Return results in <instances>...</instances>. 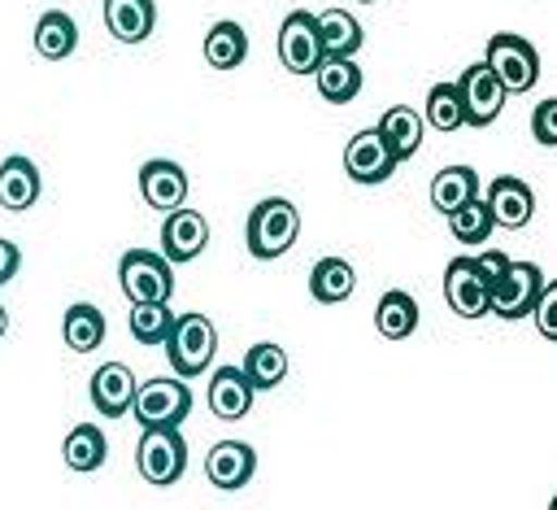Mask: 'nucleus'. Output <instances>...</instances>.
Returning <instances> with one entry per match:
<instances>
[{"mask_svg":"<svg viewBox=\"0 0 557 510\" xmlns=\"http://www.w3.org/2000/svg\"><path fill=\"white\" fill-rule=\"evenodd\" d=\"M300 235V209L283 196H265L248 209V222H244V244L252 257L270 262V257H283Z\"/></svg>","mask_w":557,"mask_h":510,"instance_id":"f257e3e1","label":"nucleus"},{"mask_svg":"<svg viewBox=\"0 0 557 510\" xmlns=\"http://www.w3.org/2000/svg\"><path fill=\"white\" fill-rule=\"evenodd\" d=\"M165 357H170V371L174 375H205L209 371V362H213V353H218V327L205 318V314H178L174 323H170V331H165Z\"/></svg>","mask_w":557,"mask_h":510,"instance_id":"f03ea898","label":"nucleus"},{"mask_svg":"<svg viewBox=\"0 0 557 510\" xmlns=\"http://www.w3.org/2000/svg\"><path fill=\"white\" fill-rule=\"evenodd\" d=\"M131 414L139 427H178L191 414V388L183 375H152L135 388Z\"/></svg>","mask_w":557,"mask_h":510,"instance_id":"7ed1b4c3","label":"nucleus"},{"mask_svg":"<svg viewBox=\"0 0 557 510\" xmlns=\"http://www.w3.org/2000/svg\"><path fill=\"white\" fill-rule=\"evenodd\" d=\"M117 283L131 305L139 301H170L174 296V262L152 248H126L117 262Z\"/></svg>","mask_w":557,"mask_h":510,"instance_id":"20e7f679","label":"nucleus"},{"mask_svg":"<svg viewBox=\"0 0 557 510\" xmlns=\"http://www.w3.org/2000/svg\"><path fill=\"white\" fill-rule=\"evenodd\" d=\"M135 466L148 484L165 488L178 484L187 471V440L178 427H144L139 445H135Z\"/></svg>","mask_w":557,"mask_h":510,"instance_id":"39448f33","label":"nucleus"},{"mask_svg":"<svg viewBox=\"0 0 557 510\" xmlns=\"http://www.w3.org/2000/svg\"><path fill=\"white\" fill-rule=\"evenodd\" d=\"M487 65L496 70V78L505 83L509 96H522L540 83V52L531 39H522L513 31H496L487 39Z\"/></svg>","mask_w":557,"mask_h":510,"instance_id":"423d86ee","label":"nucleus"},{"mask_svg":"<svg viewBox=\"0 0 557 510\" xmlns=\"http://www.w3.org/2000/svg\"><path fill=\"white\" fill-rule=\"evenodd\" d=\"M457 92H461V105H466V126H492L509 100L505 83L496 78V70L487 61H474L461 70L457 78Z\"/></svg>","mask_w":557,"mask_h":510,"instance_id":"0eeeda50","label":"nucleus"},{"mask_svg":"<svg viewBox=\"0 0 557 510\" xmlns=\"http://www.w3.org/2000/svg\"><path fill=\"white\" fill-rule=\"evenodd\" d=\"M278 61L292 74H313L322 61V39H318V17L309 9H292L278 26Z\"/></svg>","mask_w":557,"mask_h":510,"instance_id":"6e6552de","label":"nucleus"},{"mask_svg":"<svg viewBox=\"0 0 557 510\" xmlns=\"http://www.w3.org/2000/svg\"><path fill=\"white\" fill-rule=\"evenodd\" d=\"M544 288V270L535 262H513L509 257V270L500 275V283L492 288V314L505 318V323H518L522 314L535 309V296Z\"/></svg>","mask_w":557,"mask_h":510,"instance_id":"1a4fd4ad","label":"nucleus"},{"mask_svg":"<svg viewBox=\"0 0 557 510\" xmlns=\"http://www.w3.org/2000/svg\"><path fill=\"white\" fill-rule=\"evenodd\" d=\"M444 301L457 318H483L492 314V292L474 266V257H453L444 266Z\"/></svg>","mask_w":557,"mask_h":510,"instance_id":"9d476101","label":"nucleus"},{"mask_svg":"<svg viewBox=\"0 0 557 510\" xmlns=\"http://www.w3.org/2000/svg\"><path fill=\"white\" fill-rule=\"evenodd\" d=\"M400 161L392 157V148L383 144V135H379V126H370V131H357L352 139H348V148H344V174L352 179V183H383V179H392V170H396Z\"/></svg>","mask_w":557,"mask_h":510,"instance_id":"9b49d317","label":"nucleus"},{"mask_svg":"<svg viewBox=\"0 0 557 510\" xmlns=\"http://www.w3.org/2000/svg\"><path fill=\"white\" fill-rule=\"evenodd\" d=\"M205 244H209V218H205L200 209L178 205V209L165 214V222H161V253H165L174 266L200 257Z\"/></svg>","mask_w":557,"mask_h":510,"instance_id":"f8f14e48","label":"nucleus"},{"mask_svg":"<svg viewBox=\"0 0 557 510\" xmlns=\"http://www.w3.org/2000/svg\"><path fill=\"white\" fill-rule=\"evenodd\" d=\"M483 201H487L492 222L505 227V231L527 227L531 214H535V192H531V183H522L518 174H496V179L487 183V196H483Z\"/></svg>","mask_w":557,"mask_h":510,"instance_id":"ddd939ff","label":"nucleus"},{"mask_svg":"<svg viewBox=\"0 0 557 510\" xmlns=\"http://www.w3.org/2000/svg\"><path fill=\"white\" fill-rule=\"evenodd\" d=\"M252 471H257V449L248 440H218L205 458V479L222 493L244 488L252 479Z\"/></svg>","mask_w":557,"mask_h":510,"instance_id":"4468645a","label":"nucleus"},{"mask_svg":"<svg viewBox=\"0 0 557 510\" xmlns=\"http://www.w3.org/2000/svg\"><path fill=\"white\" fill-rule=\"evenodd\" d=\"M139 196H144L152 209H161V214L178 209V205L187 201V170H183L178 161H170V157L144 161V166H139Z\"/></svg>","mask_w":557,"mask_h":510,"instance_id":"2eb2a0df","label":"nucleus"},{"mask_svg":"<svg viewBox=\"0 0 557 510\" xmlns=\"http://www.w3.org/2000/svg\"><path fill=\"white\" fill-rule=\"evenodd\" d=\"M135 388H139V384H135V375H131L126 362H104V366H96V371H91V384H87L91 405H96L104 418H122V414H131Z\"/></svg>","mask_w":557,"mask_h":510,"instance_id":"dca6fc26","label":"nucleus"},{"mask_svg":"<svg viewBox=\"0 0 557 510\" xmlns=\"http://www.w3.org/2000/svg\"><path fill=\"white\" fill-rule=\"evenodd\" d=\"M39 192H44V179H39V166L30 157L13 153L0 161V209L22 214L39 201Z\"/></svg>","mask_w":557,"mask_h":510,"instance_id":"f3484780","label":"nucleus"},{"mask_svg":"<svg viewBox=\"0 0 557 510\" xmlns=\"http://www.w3.org/2000/svg\"><path fill=\"white\" fill-rule=\"evenodd\" d=\"M252 392L257 388L248 384L244 366H218L209 375V410L218 418H226V423H235V418H244L252 410Z\"/></svg>","mask_w":557,"mask_h":510,"instance_id":"a211bd4d","label":"nucleus"},{"mask_svg":"<svg viewBox=\"0 0 557 510\" xmlns=\"http://www.w3.org/2000/svg\"><path fill=\"white\" fill-rule=\"evenodd\" d=\"M157 26V4L152 0H104V31L117 44H144Z\"/></svg>","mask_w":557,"mask_h":510,"instance_id":"6ab92c4d","label":"nucleus"},{"mask_svg":"<svg viewBox=\"0 0 557 510\" xmlns=\"http://www.w3.org/2000/svg\"><path fill=\"white\" fill-rule=\"evenodd\" d=\"M379 135H383V144L392 148L396 161H409V157L422 148L426 118H422L418 109H409V105H392V109H383V118H379Z\"/></svg>","mask_w":557,"mask_h":510,"instance_id":"aec40b11","label":"nucleus"},{"mask_svg":"<svg viewBox=\"0 0 557 510\" xmlns=\"http://www.w3.org/2000/svg\"><path fill=\"white\" fill-rule=\"evenodd\" d=\"M318 39H322V57H357L366 31L348 9H326L318 13Z\"/></svg>","mask_w":557,"mask_h":510,"instance_id":"412c9836","label":"nucleus"},{"mask_svg":"<svg viewBox=\"0 0 557 510\" xmlns=\"http://www.w3.org/2000/svg\"><path fill=\"white\" fill-rule=\"evenodd\" d=\"M313 83H318V96L322 100L348 105L361 92V65L352 57H322L318 70H313Z\"/></svg>","mask_w":557,"mask_h":510,"instance_id":"4be33fe9","label":"nucleus"},{"mask_svg":"<svg viewBox=\"0 0 557 510\" xmlns=\"http://www.w3.org/2000/svg\"><path fill=\"white\" fill-rule=\"evenodd\" d=\"M352 288H357L352 262H344V257H318V262H313V270H309V292H313V301L339 305V301L352 296Z\"/></svg>","mask_w":557,"mask_h":510,"instance_id":"5701e85b","label":"nucleus"},{"mask_svg":"<svg viewBox=\"0 0 557 510\" xmlns=\"http://www.w3.org/2000/svg\"><path fill=\"white\" fill-rule=\"evenodd\" d=\"M74 48H78V22L70 13H61V9H48L35 22V52L44 61H65Z\"/></svg>","mask_w":557,"mask_h":510,"instance_id":"b1692460","label":"nucleus"},{"mask_svg":"<svg viewBox=\"0 0 557 510\" xmlns=\"http://www.w3.org/2000/svg\"><path fill=\"white\" fill-rule=\"evenodd\" d=\"M104 331H109V323H104L100 305H91V301L70 305L61 318V340L70 344V353H91L104 340Z\"/></svg>","mask_w":557,"mask_h":510,"instance_id":"393cba45","label":"nucleus"},{"mask_svg":"<svg viewBox=\"0 0 557 510\" xmlns=\"http://www.w3.org/2000/svg\"><path fill=\"white\" fill-rule=\"evenodd\" d=\"M244 57H248V35H244V26L231 22V17L213 22L209 35H205V61H209L213 70H235V65H244Z\"/></svg>","mask_w":557,"mask_h":510,"instance_id":"a878e982","label":"nucleus"},{"mask_svg":"<svg viewBox=\"0 0 557 510\" xmlns=\"http://www.w3.org/2000/svg\"><path fill=\"white\" fill-rule=\"evenodd\" d=\"M374 327L387 336V340H409L418 331V301L400 288L383 292L379 305H374Z\"/></svg>","mask_w":557,"mask_h":510,"instance_id":"bb28decb","label":"nucleus"},{"mask_svg":"<svg viewBox=\"0 0 557 510\" xmlns=\"http://www.w3.org/2000/svg\"><path fill=\"white\" fill-rule=\"evenodd\" d=\"M61 458H65L70 471H100L104 458H109V440L96 423H78V427H70V436L61 445Z\"/></svg>","mask_w":557,"mask_h":510,"instance_id":"cd10ccee","label":"nucleus"},{"mask_svg":"<svg viewBox=\"0 0 557 510\" xmlns=\"http://www.w3.org/2000/svg\"><path fill=\"white\" fill-rule=\"evenodd\" d=\"M479 196V174L470 166H444L435 179H431V205L448 218L457 205L474 201Z\"/></svg>","mask_w":557,"mask_h":510,"instance_id":"c85d7f7f","label":"nucleus"},{"mask_svg":"<svg viewBox=\"0 0 557 510\" xmlns=\"http://www.w3.org/2000/svg\"><path fill=\"white\" fill-rule=\"evenodd\" d=\"M244 375H248V384L257 392H270V388H278L287 379V353L274 340H257L244 353Z\"/></svg>","mask_w":557,"mask_h":510,"instance_id":"c756f323","label":"nucleus"},{"mask_svg":"<svg viewBox=\"0 0 557 510\" xmlns=\"http://www.w3.org/2000/svg\"><path fill=\"white\" fill-rule=\"evenodd\" d=\"M422 118H426V126H435V131H461V126H466V105H461L457 83H435V87L426 92Z\"/></svg>","mask_w":557,"mask_h":510,"instance_id":"7c9ffc66","label":"nucleus"},{"mask_svg":"<svg viewBox=\"0 0 557 510\" xmlns=\"http://www.w3.org/2000/svg\"><path fill=\"white\" fill-rule=\"evenodd\" d=\"M492 214H487V201H466V205H457L453 214H448V231L466 244V248H479V244H487V235H492Z\"/></svg>","mask_w":557,"mask_h":510,"instance_id":"2f4dec72","label":"nucleus"},{"mask_svg":"<svg viewBox=\"0 0 557 510\" xmlns=\"http://www.w3.org/2000/svg\"><path fill=\"white\" fill-rule=\"evenodd\" d=\"M170 323H174V309L165 301H139V305H131V336L139 344H161L165 331H170Z\"/></svg>","mask_w":557,"mask_h":510,"instance_id":"473e14b6","label":"nucleus"},{"mask_svg":"<svg viewBox=\"0 0 557 510\" xmlns=\"http://www.w3.org/2000/svg\"><path fill=\"white\" fill-rule=\"evenodd\" d=\"M531 318H535V331H540L544 340H553V344H557V279H553V283L544 279V288H540V296H535Z\"/></svg>","mask_w":557,"mask_h":510,"instance_id":"72a5a7b5","label":"nucleus"},{"mask_svg":"<svg viewBox=\"0 0 557 510\" xmlns=\"http://www.w3.org/2000/svg\"><path fill=\"white\" fill-rule=\"evenodd\" d=\"M531 135H535V144H544V148H557V96H548V100L535 105V113H531Z\"/></svg>","mask_w":557,"mask_h":510,"instance_id":"f704fd0d","label":"nucleus"},{"mask_svg":"<svg viewBox=\"0 0 557 510\" xmlns=\"http://www.w3.org/2000/svg\"><path fill=\"white\" fill-rule=\"evenodd\" d=\"M474 266H479V275H483V283H487V292L500 283V275L509 270V253H500V248H483L479 257H474Z\"/></svg>","mask_w":557,"mask_h":510,"instance_id":"c9c22d12","label":"nucleus"},{"mask_svg":"<svg viewBox=\"0 0 557 510\" xmlns=\"http://www.w3.org/2000/svg\"><path fill=\"white\" fill-rule=\"evenodd\" d=\"M17 266H22V253H17V244L0 235V283H9V279L17 275Z\"/></svg>","mask_w":557,"mask_h":510,"instance_id":"e433bc0d","label":"nucleus"},{"mask_svg":"<svg viewBox=\"0 0 557 510\" xmlns=\"http://www.w3.org/2000/svg\"><path fill=\"white\" fill-rule=\"evenodd\" d=\"M4 331H9V309L0 305V340H4Z\"/></svg>","mask_w":557,"mask_h":510,"instance_id":"4c0bfd02","label":"nucleus"},{"mask_svg":"<svg viewBox=\"0 0 557 510\" xmlns=\"http://www.w3.org/2000/svg\"><path fill=\"white\" fill-rule=\"evenodd\" d=\"M357 4H374V0H357Z\"/></svg>","mask_w":557,"mask_h":510,"instance_id":"58836bf2","label":"nucleus"},{"mask_svg":"<svg viewBox=\"0 0 557 510\" xmlns=\"http://www.w3.org/2000/svg\"><path fill=\"white\" fill-rule=\"evenodd\" d=\"M553 510H557V497H553Z\"/></svg>","mask_w":557,"mask_h":510,"instance_id":"ea45409f","label":"nucleus"}]
</instances>
